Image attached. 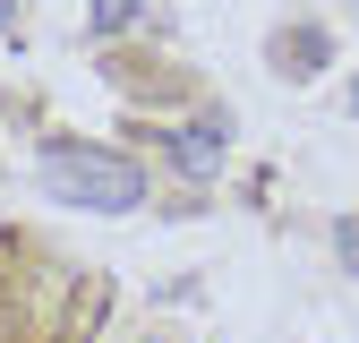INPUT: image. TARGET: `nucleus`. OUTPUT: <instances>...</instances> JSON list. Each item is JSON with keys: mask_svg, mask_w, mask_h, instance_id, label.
I'll use <instances>...</instances> for the list:
<instances>
[{"mask_svg": "<svg viewBox=\"0 0 359 343\" xmlns=\"http://www.w3.org/2000/svg\"><path fill=\"white\" fill-rule=\"evenodd\" d=\"M9 26H18V0H0V34H9Z\"/></svg>", "mask_w": 359, "mask_h": 343, "instance_id": "20e7f679", "label": "nucleus"}, {"mask_svg": "<svg viewBox=\"0 0 359 343\" xmlns=\"http://www.w3.org/2000/svg\"><path fill=\"white\" fill-rule=\"evenodd\" d=\"M222 138H231V129H222L214 112L189 120V129H171V163L189 172V181H214V172H222Z\"/></svg>", "mask_w": 359, "mask_h": 343, "instance_id": "f03ea898", "label": "nucleus"}, {"mask_svg": "<svg viewBox=\"0 0 359 343\" xmlns=\"http://www.w3.org/2000/svg\"><path fill=\"white\" fill-rule=\"evenodd\" d=\"M137 18H146V0H95V26H103V34H128Z\"/></svg>", "mask_w": 359, "mask_h": 343, "instance_id": "7ed1b4c3", "label": "nucleus"}, {"mask_svg": "<svg viewBox=\"0 0 359 343\" xmlns=\"http://www.w3.org/2000/svg\"><path fill=\"white\" fill-rule=\"evenodd\" d=\"M34 181H43V198L86 206V214L146 206V163L137 155H111V146H86V138H52V146L34 155Z\"/></svg>", "mask_w": 359, "mask_h": 343, "instance_id": "f257e3e1", "label": "nucleus"}]
</instances>
